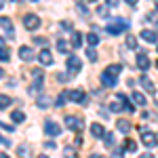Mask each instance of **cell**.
Returning a JSON list of instances; mask_svg holds the SVG:
<instances>
[{
	"instance_id": "cell-44",
	"label": "cell",
	"mask_w": 158,
	"mask_h": 158,
	"mask_svg": "<svg viewBox=\"0 0 158 158\" xmlns=\"http://www.w3.org/2000/svg\"><path fill=\"white\" fill-rule=\"evenodd\" d=\"M118 2H120V0H108L110 6H118Z\"/></svg>"
},
{
	"instance_id": "cell-40",
	"label": "cell",
	"mask_w": 158,
	"mask_h": 158,
	"mask_svg": "<svg viewBox=\"0 0 158 158\" xmlns=\"http://www.w3.org/2000/svg\"><path fill=\"white\" fill-rule=\"evenodd\" d=\"M122 154H124L122 150H114V152H112V158H122Z\"/></svg>"
},
{
	"instance_id": "cell-19",
	"label": "cell",
	"mask_w": 158,
	"mask_h": 158,
	"mask_svg": "<svg viewBox=\"0 0 158 158\" xmlns=\"http://www.w3.org/2000/svg\"><path fill=\"white\" fill-rule=\"evenodd\" d=\"M63 158H78V152L74 146H65L63 148Z\"/></svg>"
},
{
	"instance_id": "cell-41",
	"label": "cell",
	"mask_w": 158,
	"mask_h": 158,
	"mask_svg": "<svg viewBox=\"0 0 158 158\" xmlns=\"http://www.w3.org/2000/svg\"><path fill=\"white\" fill-rule=\"evenodd\" d=\"M34 42H36V44H47V40H44V38H40V36L34 38Z\"/></svg>"
},
{
	"instance_id": "cell-15",
	"label": "cell",
	"mask_w": 158,
	"mask_h": 158,
	"mask_svg": "<svg viewBox=\"0 0 158 158\" xmlns=\"http://www.w3.org/2000/svg\"><path fill=\"white\" fill-rule=\"evenodd\" d=\"M19 57H21L23 61H32L34 59V53H32L30 47H19Z\"/></svg>"
},
{
	"instance_id": "cell-22",
	"label": "cell",
	"mask_w": 158,
	"mask_h": 158,
	"mask_svg": "<svg viewBox=\"0 0 158 158\" xmlns=\"http://www.w3.org/2000/svg\"><path fill=\"white\" fill-rule=\"evenodd\" d=\"M17 156H19V158H27V156H30V148H27V143L17 146Z\"/></svg>"
},
{
	"instance_id": "cell-43",
	"label": "cell",
	"mask_w": 158,
	"mask_h": 158,
	"mask_svg": "<svg viewBox=\"0 0 158 158\" xmlns=\"http://www.w3.org/2000/svg\"><path fill=\"white\" fill-rule=\"evenodd\" d=\"M44 146L49 148V150H55V141H47V143H44Z\"/></svg>"
},
{
	"instance_id": "cell-48",
	"label": "cell",
	"mask_w": 158,
	"mask_h": 158,
	"mask_svg": "<svg viewBox=\"0 0 158 158\" xmlns=\"http://www.w3.org/2000/svg\"><path fill=\"white\" fill-rule=\"evenodd\" d=\"M2 76H4V70H2V68H0V78H2Z\"/></svg>"
},
{
	"instance_id": "cell-27",
	"label": "cell",
	"mask_w": 158,
	"mask_h": 158,
	"mask_svg": "<svg viewBox=\"0 0 158 158\" xmlns=\"http://www.w3.org/2000/svg\"><path fill=\"white\" fill-rule=\"evenodd\" d=\"M97 15L99 17H108L110 15V4H99L97 6Z\"/></svg>"
},
{
	"instance_id": "cell-53",
	"label": "cell",
	"mask_w": 158,
	"mask_h": 158,
	"mask_svg": "<svg viewBox=\"0 0 158 158\" xmlns=\"http://www.w3.org/2000/svg\"><path fill=\"white\" fill-rule=\"evenodd\" d=\"M0 9H2V0H0Z\"/></svg>"
},
{
	"instance_id": "cell-37",
	"label": "cell",
	"mask_w": 158,
	"mask_h": 158,
	"mask_svg": "<svg viewBox=\"0 0 158 158\" xmlns=\"http://www.w3.org/2000/svg\"><path fill=\"white\" fill-rule=\"evenodd\" d=\"M148 21H152V23L158 25V11H152L150 15H148Z\"/></svg>"
},
{
	"instance_id": "cell-47",
	"label": "cell",
	"mask_w": 158,
	"mask_h": 158,
	"mask_svg": "<svg viewBox=\"0 0 158 158\" xmlns=\"http://www.w3.org/2000/svg\"><path fill=\"white\" fill-rule=\"evenodd\" d=\"M89 158H103V156H99V154H91Z\"/></svg>"
},
{
	"instance_id": "cell-28",
	"label": "cell",
	"mask_w": 158,
	"mask_h": 158,
	"mask_svg": "<svg viewBox=\"0 0 158 158\" xmlns=\"http://www.w3.org/2000/svg\"><path fill=\"white\" fill-rule=\"evenodd\" d=\"M124 150L127 152H137V143L133 139H124Z\"/></svg>"
},
{
	"instance_id": "cell-20",
	"label": "cell",
	"mask_w": 158,
	"mask_h": 158,
	"mask_svg": "<svg viewBox=\"0 0 158 158\" xmlns=\"http://www.w3.org/2000/svg\"><path fill=\"white\" fill-rule=\"evenodd\" d=\"M11 118H13V122H15V124H21V122L25 120V114L21 112V110H15V112L11 114Z\"/></svg>"
},
{
	"instance_id": "cell-46",
	"label": "cell",
	"mask_w": 158,
	"mask_h": 158,
	"mask_svg": "<svg viewBox=\"0 0 158 158\" xmlns=\"http://www.w3.org/2000/svg\"><path fill=\"white\" fill-rule=\"evenodd\" d=\"M139 158H154V154H150V152H148V154H141Z\"/></svg>"
},
{
	"instance_id": "cell-13",
	"label": "cell",
	"mask_w": 158,
	"mask_h": 158,
	"mask_svg": "<svg viewBox=\"0 0 158 158\" xmlns=\"http://www.w3.org/2000/svg\"><path fill=\"white\" fill-rule=\"evenodd\" d=\"M38 59H40L42 65H51V63H53V55H51L49 49H42V51H40V55H38Z\"/></svg>"
},
{
	"instance_id": "cell-7",
	"label": "cell",
	"mask_w": 158,
	"mask_h": 158,
	"mask_svg": "<svg viewBox=\"0 0 158 158\" xmlns=\"http://www.w3.org/2000/svg\"><path fill=\"white\" fill-rule=\"evenodd\" d=\"M44 133L49 137H57V135H61V127L55 120H47L44 122Z\"/></svg>"
},
{
	"instance_id": "cell-29",
	"label": "cell",
	"mask_w": 158,
	"mask_h": 158,
	"mask_svg": "<svg viewBox=\"0 0 158 158\" xmlns=\"http://www.w3.org/2000/svg\"><path fill=\"white\" fill-rule=\"evenodd\" d=\"M103 141H106V146L112 148L114 143H116V137H114V133H106L103 135Z\"/></svg>"
},
{
	"instance_id": "cell-34",
	"label": "cell",
	"mask_w": 158,
	"mask_h": 158,
	"mask_svg": "<svg viewBox=\"0 0 158 158\" xmlns=\"http://www.w3.org/2000/svg\"><path fill=\"white\" fill-rule=\"evenodd\" d=\"M86 57H89V61H97V51H95V47H91V49L86 51Z\"/></svg>"
},
{
	"instance_id": "cell-17",
	"label": "cell",
	"mask_w": 158,
	"mask_h": 158,
	"mask_svg": "<svg viewBox=\"0 0 158 158\" xmlns=\"http://www.w3.org/2000/svg\"><path fill=\"white\" fill-rule=\"evenodd\" d=\"M68 99H70V91H63V93H59V97H57V101H55V106H57V108H63V106L68 103Z\"/></svg>"
},
{
	"instance_id": "cell-54",
	"label": "cell",
	"mask_w": 158,
	"mask_h": 158,
	"mask_svg": "<svg viewBox=\"0 0 158 158\" xmlns=\"http://www.w3.org/2000/svg\"><path fill=\"white\" fill-rule=\"evenodd\" d=\"M0 44H2V38H0Z\"/></svg>"
},
{
	"instance_id": "cell-5",
	"label": "cell",
	"mask_w": 158,
	"mask_h": 158,
	"mask_svg": "<svg viewBox=\"0 0 158 158\" xmlns=\"http://www.w3.org/2000/svg\"><path fill=\"white\" fill-rule=\"evenodd\" d=\"M141 141H143V146L154 148L158 143V133H150L146 129H141Z\"/></svg>"
},
{
	"instance_id": "cell-9",
	"label": "cell",
	"mask_w": 158,
	"mask_h": 158,
	"mask_svg": "<svg viewBox=\"0 0 158 158\" xmlns=\"http://www.w3.org/2000/svg\"><path fill=\"white\" fill-rule=\"evenodd\" d=\"M150 65H152V61H150V57H148V53L139 51V53H137V68H139L141 72H146Z\"/></svg>"
},
{
	"instance_id": "cell-3",
	"label": "cell",
	"mask_w": 158,
	"mask_h": 158,
	"mask_svg": "<svg viewBox=\"0 0 158 158\" xmlns=\"http://www.w3.org/2000/svg\"><path fill=\"white\" fill-rule=\"evenodd\" d=\"M65 68H68V72H70V74H78V72H80V68H82V61H80V57H76V55H68V63H65Z\"/></svg>"
},
{
	"instance_id": "cell-39",
	"label": "cell",
	"mask_w": 158,
	"mask_h": 158,
	"mask_svg": "<svg viewBox=\"0 0 158 158\" xmlns=\"http://www.w3.org/2000/svg\"><path fill=\"white\" fill-rule=\"evenodd\" d=\"M0 146H11V141L6 137H2V133H0Z\"/></svg>"
},
{
	"instance_id": "cell-12",
	"label": "cell",
	"mask_w": 158,
	"mask_h": 158,
	"mask_svg": "<svg viewBox=\"0 0 158 158\" xmlns=\"http://www.w3.org/2000/svg\"><path fill=\"white\" fill-rule=\"evenodd\" d=\"M101 85H103V86H108V89L116 86V76H112V74L103 72V74H101Z\"/></svg>"
},
{
	"instance_id": "cell-50",
	"label": "cell",
	"mask_w": 158,
	"mask_h": 158,
	"mask_svg": "<svg viewBox=\"0 0 158 158\" xmlns=\"http://www.w3.org/2000/svg\"><path fill=\"white\" fill-rule=\"evenodd\" d=\"M154 4H156V11H158V0H154Z\"/></svg>"
},
{
	"instance_id": "cell-26",
	"label": "cell",
	"mask_w": 158,
	"mask_h": 158,
	"mask_svg": "<svg viewBox=\"0 0 158 158\" xmlns=\"http://www.w3.org/2000/svg\"><path fill=\"white\" fill-rule=\"evenodd\" d=\"M86 42H89V47H97L99 44V34H86Z\"/></svg>"
},
{
	"instance_id": "cell-25",
	"label": "cell",
	"mask_w": 158,
	"mask_h": 158,
	"mask_svg": "<svg viewBox=\"0 0 158 158\" xmlns=\"http://www.w3.org/2000/svg\"><path fill=\"white\" fill-rule=\"evenodd\" d=\"M80 44H82V36L78 32H72V47L74 49H80Z\"/></svg>"
},
{
	"instance_id": "cell-30",
	"label": "cell",
	"mask_w": 158,
	"mask_h": 158,
	"mask_svg": "<svg viewBox=\"0 0 158 158\" xmlns=\"http://www.w3.org/2000/svg\"><path fill=\"white\" fill-rule=\"evenodd\" d=\"M127 47H129V49H133V51H139V49H137V38L129 34V36H127Z\"/></svg>"
},
{
	"instance_id": "cell-4",
	"label": "cell",
	"mask_w": 158,
	"mask_h": 158,
	"mask_svg": "<svg viewBox=\"0 0 158 158\" xmlns=\"http://www.w3.org/2000/svg\"><path fill=\"white\" fill-rule=\"evenodd\" d=\"M23 27L25 30H38L40 27V17L34 15V13H27L23 17Z\"/></svg>"
},
{
	"instance_id": "cell-31",
	"label": "cell",
	"mask_w": 158,
	"mask_h": 158,
	"mask_svg": "<svg viewBox=\"0 0 158 158\" xmlns=\"http://www.w3.org/2000/svg\"><path fill=\"white\" fill-rule=\"evenodd\" d=\"M76 11H78V15H82L85 19H89V9H86L85 4H80V2H78V4H76Z\"/></svg>"
},
{
	"instance_id": "cell-8",
	"label": "cell",
	"mask_w": 158,
	"mask_h": 158,
	"mask_svg": "<svg viewBox=\"0 0 158 158\" xmlns=\"http://www.w3.org/2000/svg\"><path fill=\"white\" fill-rule=\"evenodd\" d=\"M70 101H74V103H82V106H86V103H89V99H86L85 91H80V89H74V91H70Z\"/></svg>"
},
{
	"instance_id": "cell-35",
	"label": "cell",
	"mask_w": 158,
	"mask_h": 158,
	"mask_svg": "<svg viewBox=\"0 0 158 158\" xmlns=\"http://www.w3.org/2000/svg\"><path fill=\"white\" fill-rule=\"evenodd\" d=\"M9 59H11V55H9V49L0 47V61H9Z\"/></svg>"
},
{
	"instance_id": "cell-55",
	"label": "cell",
	"mask_w": 158,
	"mask_h": 158,
	"mask_svg": "<svg viewBox=\"0 0 158 158\" xmlns=\"http://www.w3.org/2000/svg\"><path fill=\"white\" fill-rule=\"evenodd\" d=\"M34 2H38V0H34Z\"/></svg>"
},
{
	"instance_id": "cell-24",
	"label": "cell",
	"mask_w": 158,
	"mask_h": 158,
	"mask_svg": "<svg viewBox=\"0 0 158 158\" xmlns=\"http://www.w3.org/2000/svg\"><path fill=\"white\" fill-rule=\"evenodd\" d=\"M133 101L137 103V106H146V103H148V101H146V95H143V93H137V91L133 93Z\"/></svg>"
},
{
	"instance_id": "cell-32",
	"label": "cell",
	"mask_w": 158,
	"mask_h": 158,
	"mask_svg": "<svg viewBox=\"0 0 158 158\" xmlns=\"http://www.w3.org/2000/svg\"><path fill=\"white\" fill-rule=\"evenodd\" d=\"M9 106H11V97L9 95H0V110L9 108Z\"/></svg>"
},
{
	"instance_id": "cell-1",
	"label": "cell",
	"mask_w": 158,
	"mask_h": 158,
	"mask_svg": "<svg viewBox=\"0 0 158 158\" xmlns=\"http://www.w3.org/2000/svg\"><path fill=\"white\" fill-rule=\"evenodd\" d=\"M129 27H131V23H129L127 19H122V17H114V19L108 23V27H106V30H108L110 36H118L120 32L129 30Z\"/></svg>"
},
{
	"instance_id": "cell-36",
	"label": "cell",
	"mask_w": 158,
	"mask_h": 158,
	"mask_svg": "<svg viewBox=\"0 0 158 158\" xmlns=\"http://www.w3.org/2000/svg\"><path fill=\"white\" fill-rule=\"evenodd\" d=\"M51 106V99L49 97H40L38 99V108H49Z\"/></svg>"
},
{
	"instance_id": "cell-38",
	"label": "cell",
	"mask_w": 158,
	"mask_h": 158,
	"mask_svg": "<svg viewBox=\"0 0 158 158\" xmlns=\"http://www.w3.org/2000/svg\"><path fill=\"white\" fill-rule=\"evenodd\" d=\"M0 127H2L4 131H13V122H11V124H6V122H2V120H0Z\"/></svg>"
},
{
	"instance_id": "cell-11",
	"label": "cell",
	"mask_w": 158,
	"mask_h": 158,
	"mask_svg": "<svg viewBox=\"0 0 158 158\" xmlns=\"http://www.w3.org/2000/svg\"><path fill=\"white\" fill-rule=\"evenodd\" d=\"M141 38L146 42H150V44H154V42H158V32H154V30H143L141 32Z\"/></svg>"
},
{
	"instance_id": "cell-10",
	"label": "cell",
	"mask_w": 158,
	"mask_h": 158,
	"mask_svg": "<svg viewBox=\"0 0 158 158\" xmlns=\"http://www.w3.org/2000/svg\"><path fill=\"white\" fill-rule=\"evenodd\" d=\"M91 135H93L95 139H103V135H106V129H103L99 122H93V124H91Z\"/></svg>"
},
{
	"instance_id": "cell-14",
	"label": "cell",
	"mask_w": 158,
	"mask_h": 158,
	"mask_svg": "<svg viewBox=\"0 0 158 158\" xmlns=\"http://www.w3.org/2000/svg\"><path fill=\"white\" fill-rule=\"evenodd\" d=\"M139 82H141V86L146 89L148 93H156V86H154V82H152L148 76H141V78H139Z\"/></svg>"
},
{
	"instance_id": "cell-51",
	"label": "cell",
	"mask_w": 158,
	"mask_h": 158,
	"mask_svg": "<svg viewBox=\"0 0 158 158\" xmlns=\"http://www.w3.org/2000/svg\"><path fill=\"white\" fill-rule=\"evenodd\" d=\"M85 2H97V0H85Z\"/></svg>"
},
{
	"instance_id": "cell-21",
	"label": "cell",
	"mask_w": 158,
	"mask_h": 158,
	"mask_svg": "<svg viewBox=\"0 0 158 158\" xmlns=\"http://www.w3.org/2000/svg\"><path fill=\"white\" fill-rule=\"evenodd\" d=\"M42 85H44L42 78H34V85H32V89H30V93H32V95L40 93V91H42Z\"/></svg>"
},
{
	"instance_id": "cell-45",
	"label": "cell",
	"mask_w": 158,
	"mask_h": 158,
	"mask_svg": "<svg viewBox=\"0 0 158 158\" xmlns=\"http://www.w3.org/2000/svg\"><path fill=\"white\" fill-rule=\"evenodd\" d=\"M124 2H127L129 6H135V4H137V0H124Z\"/></svg>"
},
{
	"instance_id": "cell-16",
	"label": "cell",
	"mask_w": 158,
	"mask_h": 158,
	"mask_svg": "<svg viewBox=\"0 0 158 158\" xmlns=\"http://www.w3.org/2000/svg\"><path fill=\"white\" fill-rule=\"evenodd\" d=\"M116 129H118L120 133H131V122L127 120V118H120V120L116 122Z\"/></svg>"
},
{
	"instance_id": "cell-49",
	"label": "cell",
	"mask_w": 158,
	"mask_h": 158,
	"mask_svg": "<svg viewBox=\"0 0 158 158\" xmlns=\"http://www.w3.org/2000/svg\"><path fill=\"white\" fill-rule=\"evenodd\" d=\"M0 158H9V156H6V154H0Z\"/></svg>"
},
{
	"instance_id": "cell-52",
	"label": "cell",
	"mask_w": 158,
	"mask_h": 158,
	"mask_svg": "<svg viewBox=\"0 0 158 158\" xmlns=\"http://www.w3.org/2000/svg\"><path fill=\"white\" fill-rule=\"evenodd\" d=\"M38 158H47V156H44V154H40V156H38Z\"/></svg>"
},
{
	"instance_id": "cell-23",
	"label": "cell",
	"mask_w": 158,
	"mask_h": 158,
	"mask_svg": "<svg viewBox=\"0 0 158 158\" xmlns=\"http://www.w3.org/2000/svg\"><path fill=\"white\" fill-rule=\"evenodd\" d=\"M108 74H112V76H118V74L122 72V65L120 63H112V65H108V70H106Z\"/></svg>"
},
{
	"instance_id": "cell-42",
	"label": "cell",
	"mask_w": 158,
	"mask_h": 158,
	"mask_svg": "<svg viewBox=\"0 0 158 158\" xmlns=\"http://www.w3.org/2000/svg\"><path fill=\"white\" fill-rule=\"evenodd\" d=\"M61 27H63V30H72V23H70V21H63Z\"/></svg>"
},
{
	"instance_id": "cell-6",
	"label": "cell",
	"mask_w": 158,
	"mask_h": 158,
	"mask_svg": "<svg viewBox=\"0 0 158 158\" xmlns=\"http://www.w3.org/2000/svg\"><path fill=\"white\" fill-rule=\"evenodd\" d=\"M0 27L4 30L6 38H15V25H13V21L9 17H0Z\"/></svg>"
},
{
	"instance_id": "cell-2",
	"label": "cell",
	"mask_w": 158,
	"mask_h": 158,
	"mask_svg": "<svg viewBox=\"0 0 158 158\" xmlns=\"http://www.w3.org/2000/svg\"><path fill=\"white\" fill-rule=\"evenodd\" d=\"M65 127H68L70 131L80 133V131H82V127H85V120H82V118H78V116H68V118H65Z\"/></svg>"
},
{
	"instance_id": "cell-18",
	"label": "cell",
	"mask_w": 158,
	"mask_h": 158,
	"mask_svg": "<svg viewBox=\"0 0 158 158\" xmlns=\"http://www.w3.org/2000/svg\"><path fill=\"white\" fill-rule=\"evenodd\" d=\"M57 51H59L61 55H63V53H65V55H70V44H68L63 38H59V40H57Z\"/></svg>"
},
{
	"instance_id": "cell-33",
	"label": "cell",
	"mask_w": 158,
	"mask_h": 158,
	"mask_svg": "<svg viewBox=\"0 0 158 158\" xmlns=\"http://www.w3.org/2000/svg\"><path fill=\"white\" fill-rule=\"evenodd\" d=\"M110 110H112V112H120V110H124V103H120V99H118V101H112V103H110Z\"/></svg>"
}]
</instances>
